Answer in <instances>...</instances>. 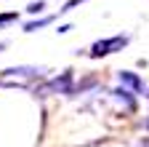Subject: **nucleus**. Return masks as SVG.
<instances>
[{
    "label": "nucleus",
    "mask_w": 149,
    "mask_h": 147,
    "mask_svg": "<svg viewBox=\"0 0 149 147\" xmlns=\"http://www.w3.org/2000/svg\"><path fill=\"white\" fill-rule=\"evenodd\" d=\"M128 46V38L125 35H115V38H104L99 43H93L91 46V56L93 59H99V56H109V53H115V51H123Z\"/></svg>",
    "instance_id": "1"
},
{
    "label": "nucleus",
    "mask_w": 149,
    "mask_h": 147,
    "mask_svg": "<svg viewBox=\"0 0 149 147\" xmlns=\"http://www.w3.org/2000/svg\"><path fill=\"white\" fill-rule=\"evenodd\" d=\"M40 91V96H45V94H72V72L67 70L61 78H53V80H48L43 88H37ZM35 91V94H37Z\"/></svg>",
    "instance_id": "2"
},
{
    "label": "nucleus",
    "mask_w": 149,
    "mask_h": 147,
    "mask_svg": "<svg viewBox=\"0 0 149 147\" xmlns=\"http://www.w3.org/2000/svg\"><path fill=\"white\" fill-rule=\"evenodd\" d=\"M43 67H11V70H6L3 75L6 78H24V80H40L43 78Z\"/></svg>",
    "instance_id": "3"
},
{
    "label": "nucleus",
    "mask_w": 149,
    "mask_h": 147,
    "mask_svg": "<svg viewBox=\"0 0 149 147\" xmlns=\"http://www.w3.org/2000/svg\"><path fill=\"white\" fill-rule=\"evenodd\" d=\"M117 78H120V83H123V86H128V88H133V91H144V80L136 75V72H130V70H123Z\"/></svg>",
    "instance_id": "4"
},
{
    "label": "nucleus",
    "mask_w": 149,
    "mask_h": 147,
    "mask_svg": "<svg viewBox=\"0 0 149 147\" xmlns=\"http://www.w3.org/2000/svg\"><path fill=\"white\" fill-rule=\"evenodd\" d=\"M115 99H117V102H123V104H125V110H136V102L130 99V96H128V91H123V88H120V91H115Z\"/></svg>",
    "instance_id": "5"
},
{
    "label": "nucleus",
    "mask_w": 149,
    "mask_h": 147,
    "mask_svg": "<svg viewBox=\"0 0 149 147\" xmlns=\"http://www.w3.org/2000/svg\"><path fill=\"white\" fill-rule=\"evenodd\" d=\"M53 22V16H45V19H40V22H29L27 27H24V32H35V30H40V27H45V24H51Z\"/></svg>",
    "instance_id": "6"
},
{
    "label": "nucleus",
    "mask_w": 149,
    "mask_h": 147,
    "mask_svg": "<svg viewBox=\"0 0 149 147\" xmlns=\"http://www.w3.org/2000/svg\"><path fill=\"white\" fill-rule=\"evenodd\" d=\"M16 19H19V13H0V27H3V24H11Z\"/></svg>",
    "instance_id": "7"
},
{
    "label": "nucleus",
    "mask_w": 149,
    "mask_h": 147,
    "mask_svg": "<svg viewBox=\"0 0 149 147\" xmlns=\"http://www.w3.org/2000/svg\"><path fill=\"white\" fill-rule=\"evenodd\" d=\"M43 8H45V3H43V0H37V3H32V6H29L27 11H29V13H40Z\"/></svg>",
    "instance_id": "8"
},
{
    "label": "nucleus",
    "mask_w": 149,
    "mask_h": 147,
    "mask_svg": "<svg viewBox=\"0 0 149 147\" xmlns=\"http://www.w3.org/2000/svg\"><path fill=\"white\" fill-rule=\"evenodd\" d=\"M80 3H85V0H69V3H67V6L61 8V13H69V11L74 8V6H80Z\"/></svg>",
    "instance_id": "9"
},
{
    "label": "nucleus",
    "mask_w": 149,
    "mask_h": 147,
    "mask_svg": "<svg viewBox=\"0 0 149 147\" xmlns=\"http://www.w3.org/2000/svg\"><path fill=\"white\" fill-rule=\"evenodd\" d=\"M141 147H149V136H146V139H144V142H141Z\"/></svg>",
    "instance_id": "10"
},
{
    "label": "nucleus",
    "mask_w": 149,
    "mask_h": 147,
    "mask_svg": "<svg viewBox=\"0 0 149 147\" xmlns=\"http://www.w3.org/2000/svg\"><path fill=\"white\" fill-rule=\"evenodd\" d=\"M144 128H149V118H146V120H144Z\"/></svg>",
    "instance_id": "11"
},
{
    "label": "nucleus",
    "mask_w": 149,
    "mask_h": 147,
    "mask_svg": "<svg viewBox=\"0 0 149 147\" xmlns=\"http://www.w3.org/2000/svg\"><path fill=\"white\" fill-rule=\"evenodd\" d=\"M3 48H6V43H0V51H3Z\"/></svg>",
    "instance_id": "12"
}]
</instances>
